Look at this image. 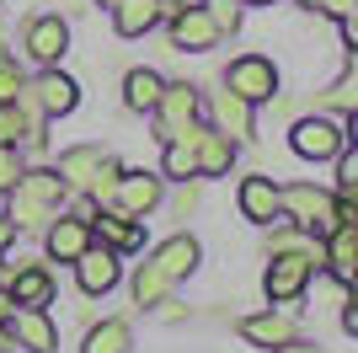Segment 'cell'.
Returning <instances> with one entry per match:
<instances>
[{
    "label": "cell",
    "instance_id": "15",
    "mask_svg": "<svg viewBox=\"0 0 358 353\" xmlns=\"http://www.w3.org/2000/svg\"><path fill=\"white\" fill-rule=\"evenodd\" d=\"M43 247H48V257H59V263H75V257L91 247V225L80 220V214H64V220L48 225Z\"/></svg>",
    "mask_w": 358,
    "mask_h": 353
},
{
    "label": "cell",
    "instance_id": "8",
    "mask_svg": "<svg viewBox=\"0 0 358 353\" xmlns=\"http://www.w3.org/2000/svg\"><path fill=\"white\" fill-rule=\"evenodd\" d=\"M6 326H11V338L22 342L27 353H54V348H59V332H54V321H48L43 305H16Z\"/></svg>",
    "mask_w": 358,
    "mask_h": 353
},
{
    "label": "cell",
    "instance_id": "23",
    "mask_svg": "<svg viewBox=\"0 0 358 353\" xmlns=\"http://www.w3.org/2000/svg\"><path fill=\"white\" fill-rule=\"evenodd\" d=\"M155 22H161L155 0H118V6H113V27H118L123 38H145Z\"/></svg>",
    "mask_w": 358,
    "mask_h": 353
},
{
    "label": "cell",
    "instance_id": "13",
    "mask_svg": "<svg viewBox=\"0 0 358 353\" xmlns=\"http://www.w3.org/2000/svg\"><path fill=\"white\" fill-rule=\"evenodd\" d=\"M91 235H102V247H113V251H134L139 241H145L139 220H134V214H123L118 204H107L102 214H91Z\"/></svg>",
    "mask_w": 358,
    "mask_h": 353
},
{
    "label": "cell",
    "instance_id": "9",
    "mask_svg": "<svg viewBox=\"0 0 358 353\" xmlns=\"http://www.w3.org/2000/svg\"><path fill=\"white\" fill-rule=\"evenodd\" d=\"M113 204L123 209V214H150V209L161 204V176L150 172H118V188H113Z\"/></svg>",
    "mask_w": 358,
    "mask_h": 353
},
{
    "label": "cell",
    "instance_id": "5",
    "mask_svg": "<svg viewBox=\"0 0 358 353\" xmlns=\"http://www.w3.org/2000/svg\"><path fill=\"white\" fill-rule=\"evenodd\" d=\"M315 268H321V263H315L310 251H278V257H273V268H268V279H262L268 300H299Z\"/></svg>",
    "mask_w": 358,
    "mask_h": 353
},
{
    "label": "cell",
    "instance_id": "25",
    "mask_svg": "<svg viewBox=\"0 0 358 353\" xmlns=\"http://www.w3.org/2000/svg\"><path fill=\"white\" fill-rule=\"evenodd\" d=\"M27 134H38V129H32V118L22 113L16 102H0V150H16Z\"/></svg>",
    "mask_w": 358,
    "mask_h": 353
},
{
    "label": "cell",
    "instance_id": "2",
    "mask_svg": "<svg viewBox=\"0 0 358 353\" xmlns=\"http://www.w3.org/2000/svg\"><path fill=\"white\" fill-rule=\"evenodd\" d=\"M224 91H236L241 102H268L273 91H278V64L273 59H262V54H246V59H236L230 70H224Z\"/></svg>",
    "mask_w": 358,
    "mask_h": 353
},
{
    "label": "cell",
    "instance_id": "24",
    "mask_svg": "<svg viewBox=\"0 0 358 353\" xmlns=\"http://www.w3.org/2000/svg\"><path fill=\"white\" fill-rule=\"evenodd\" d=\"M161 75L155 70H129V81H123V102L134 107V113H155V102H161Z\"/></svg>",
    "mask_w": 358,
    "mask_h": 353
},
{
    "label": "cell",
    "instance_id": "20",
    "mask_svg": "<svg viewBox=\"0 0 358 353\" xmlns=\"http://www.w3.org/2000/svg\"><path fill=\"white\" fill-rule=\"evenodd\" d=\"M214 123H220L224 139H252V102H241L236 91H220L214 97Z\"/></svg>",
    "mask_w": 358,
    "mask_h": 353
},
{
    "label": "cell",
    "instance_id": "37",
    "mask_svg": "<svg viewBox=\"0 0 358 353\" xmlns=\"http://www.w3.org/2000/svg\"><path fill=\"white\" fill-rule=\"evenodd\" d=\"M11 241H16V220H11V214H0V247H11Z\"/></svg>",
    "mask_w": 358,
    "mask_h": 353
},
{
    "label": "cell",
    "instance_id": "3",
    "mask_svg": "<svg viewBox=\"0 0 358 353\" xmlns=\"http://www.w3.org/2000/svg\"><path fill=\"white\" fill-rule=\"evenodd\" d=\"M278 209H289V220H294L299 230H310V235L337 230V220H331V198H327V193H315V188H305V182L278 188Z\"/></svg>",
    "mask_w": 358,
    "mask_h": 353
},
{
    "label": "cell",
    "instance_id": "19",
    "mask_svg": "<svg viewBox=\"0 0 358 353\" xmlns=\"http://www.w3.org/2000/svg\"><path fill=\"white\" fill-rule=\"evenodd\" d=\"M150 263H155L166 279L177 284V279H187V273L198 268V241H193V235H171L166 247H155V257H150Z\"/></svg>",
    "mask_w": 358,
    "mask_h": 353
},
{
    "label": "cell",
    "instance_id": "21",
    "mask_svg": "<svg viewBox=\"0 0 358 353\" xmlns=\"http://www.w3.org/2000/svg\"><path fill=\"white\" fill-rule=\"evenodd\" d=\"M11 300H16V305H48V300H54V273H48V268H38V263L16 268Z\"/></svg>",
    "mask_w": 358,
    "mask_h": 353
},
{
    "label": "cell",
    "instance_id": "11",
    "mask_svg": "<svg viewBox=\"0 0 358 353\" xmlns=\"http://www.w3.org/2000/svg\"><path fill=\"white\" fill-rule=\"evenodd\" d=\"M171 43H177L182 54H203V48L220 43V27L209 22L203 6H187L182 16H171Z\"/></svg>",
    "mask_w": 358,
    "mask_h": 353
},
{
    "label": "cell",
    "instance_id": "22",
    "mask_svg": "<svg viewBox=\"0 0 358 353\" xmlns=\"http://www.w3.org/2000/svg\"><path fill=\"white\" fill-rule=\"evenodd\" d=\"M241 338L257 342V348H278L284 338H294V321L278 316V310H268V316H246V321H241Z\"/></svg>",
    "mask_w": 358,
    "mask_h": 353
},
{
    "label": "cell",
    "instance_id": "10",
    "mask_svg": "<svg viewBox=\"0 0 358 353\" xmlns=\"http://www.w3.org/2000/svg\"><path fill=\"white\" fill-rule=\"evenodd\" d=\"M155 113H161V134H166V139H177V134L198 118V91L187 86V81H177V86H161V102H155Z\"/></svg>",
    "mask_w": 358,
    "mask_h": 353
},
{
    "label": "cell",
    "instance_id": "36",
    "mask_svg": "<svg viewBox=\"0 0 358 353\" xmlns=\"http://www.w3.org/2000/svg\"><path fill=\"white\" fill-rule=\"evenodd\" d=\"M268 353H315V348H310V342H299V338H284L278 348H268Z\"/></svg>",
    "mask_w": 358,
    "mask_h": 353
},
{
    "label": "cell",
    "instance_id": "32",
    "mask_svg": "<svg viewBox=\"0 0 358 353\" xmlns=\"http://www.w3.org/2000/svg\"><path fill=\"white\" fill-rule=\"evenodd\" d=\"M16 91H22V75L11 70V59L0 54V102H16Z\"/></svg>",
    "mask_w": 358,
    "mask_h": 353
},
{
    "label": "cell",
    "instance_id": "27",
    "mask_svg": "<svg viewBox=\"0 0 358 353\" xmlns=\"http://www.w3.org/2000/svg\"><path fill=\"white\" fill-rule=\"evenodd\" d=\"M129 342H134V338H129V326H123V321H102L86 338V353H129Z\"/></svg>",
    "mask_w": 358,
    "mask_h": 353
},
{
    "label": "cell",
    "instance_id": "28",
    "mask_svg": "<svg viewBox=\"0 0 358 353\" xmlns=\"http://www.w3.org/2000/svg\"><path fill=\"white\" fill-rule=\"evenodd\" d=\"M161 166H166V176H182V182H187V176H198V161H193V145H187V139H171Z\"/></svg>",
    "mask_w": 358,
    "mask_h": 353
},
{
    "label": "cell",
    "instance_id": "29",
    "mask_svg": "<svg viewBox=\"0 0 358 353\" xmlns=\"http://www.w3.org/2000/svg\"><path fill=\"white\" fill-rule=\"evenodd\" d=\"M327 102L337 107L343 118H353V107H358V70H353V64H348V70H343V81H337V86L327 91Z\"/></svg>",
    "mask_w": 358,
    "mask_h": 353
},
{
    "label": "cell",
    "instance_id": "16",
    "mask_svg": "<svg viewBox=\"0 0 358 353\" xmlns=\"http://www.w3.org/2000/svg\"><path fill=\"white\" fill-rule=\"evenodd\" d=\"M241 214L252 225H273L278 220V182L273 176H246L241 182Z\"/></svg>",
    "mask_w": 358,
    "mask_h": 353
},
{
    "label": "cell",
    "instance_id": "4",
    "mask_svg": "<svg viewBox=\"0 0 358 353\" xmlns=\"http://www.w3.org/2000/svg\"><path fill=\"white\" fill-rule=\"evenodd\" d=\"M289 145H294V155H305V161H331V155L348 145V123H331V118H299L294 134H289Z\"/></svg>",
    "mask_w": 358,
    "mask_h": 353
},
{
    "label": "cell",
    "instance_id": "14",
    "mask_svg": "<svg viewBox=\"0 0 358 353\" xmlns=\"http://www.w3.org/2000/svg\"><path fill=\"white\" fill-rule=\"evenodd\" d=\"M321 263L331 268V279H337V284L353 279V263H358V230H353V225H337V230L321 235Z\"/></svg>",
    "mask_w": 358,
    "mask_h": 353
},
{
    "label": "cell",
    "instance_id": "7",
    "mask_svg": "<svg viewBox=\"0 0 358 353\" xmlns=\"http://www.w3.org/2000/svg\"><path fill=\"white\" fill-rule=\"evenodd\" d=\"M22 48H27L38 64H59V54L70 48V27H64V16H32L27 32H22Z\"/></svg>",
    "mask_w": 358,
    "mask_h": 353
},
{
    "label": "cell",
    "instance_id": "1",
    "mask_svg": "<svg viewBox=\"0 0 358 353\" xmlns=\"http://www.w3.org/2000/svg\"><path fill=\"white\" fill-rule=\"evenodd\" d=\"M11 220H16V230H32V225H43V220H54L59 214V198H64V182H59V172H16V182L11 188Z\"/></svg>",
    "mask_w": 358,
    "mask_h": 353
},
{
    "label": "cell",
    "instance_id": "30",
    "mask_svg": "<svg viewBox=\"0 0 358 353\" xmlns=\"http://www.w3.org/2000/svg\"><path fill=\"white\" fill-rule=\"evenodd\" d=\"M203 11H209V22L220 27V38H224V32H236V27H241V6H236V0H209Z\"/></svg>",
    "mask_w": 358,
    "mask_h": 353
},
{
    "label": "cell",
    "instance_id": "18",
    "mask_svg": "<svg viewBox=\"0 0 358 353\" xmlns=\"http://www.w3.org/2000/svg\"><path fill=\"white\" fill-rule=\"evenodd\" d=\"M107 161L102 145H70L59 150V182L64 188H91V176H96V166Z\"/></svg>",
    "mask_w": 358,
    "mask_h": 353
},
{
    "label": "cell",
    "instance_id": "39",
    "mask_svg": "<svg viewBox=\"0 0 358 353\" xmlns=\"http://www.w3.org/2000/svg\"><path fill=\"white\" fill-rule=\"evenodd\" d=\"M262 6H273V0H262Z\"/></svg>",
    "mask_w": 358,
    "mask_h": 353
},
{
    "label": "cell",
    "instance_id": "34",
    "mask_svg": "<svg viewBox=\"0 0 358 353\" xmlns=\"http://www.w3.org/2000/svg\"><path fill=\"white\" fill-rule=\"evenodd\" d=\"M16 172H22V161H16V150H0V193L16 182Z\"/></svg>",
    "mask_w": 358,
    "mask_h": 353
},
{
    "label": "cell",
    "instance_id": "12",
    "mask_svg": "<svg viewBox=\"0 0 358 353\" xmlns=\"http://www.w3.org/2000/svg\"><path fill=\"white\" fill-rule=\"evenodd\" d=\"M75 279H80L86 294H107L113 284H118V251L113 247H86L80 257H75Z\"/></svg>",
    "mask_w": 358,
    "mask_h": 353
},
{
    "label": "cell",
    "instance_id": "31",
    "mask_svg": "<svg viewBox=\"0 0 358 353\" xmlns=\"http://www.w3.org/2000/svg\"><path fill=\"white\" fill-rule=\"evenodd\" d=\"M331 161H337V188H343V193H353L358 188V161H353V150H337V155H331Z\"/></svg>",
    "mask_w": 358,
    "mask_h": 353
},
{
    "label": "cell",
    "instance_id": "33",
    "mask_svg": "<svg viewBox=\"0 0 358 353\" xmlns=\"http://www.w3.org/2000/svg\"><path fill=\"white\" fill-rule=\"evenodd\" d=\"M305 6H310V11L337 16V22H343V16H353V0H305Z\"/></svg>",
    "mask_w": 358,
    "mask_h": 353
},
{
    "label": "cell",
    "instance_id": "6",
    "mask_svg": "<svg viewBox=\"0 0 358 353\" xmlns=\"http://www.w3.org/2000/svg\"><path fill=\"white\" fill-rule=\"evenodd\" d=\"M177 139H187V145H193L198 176H224V172H230V161H236V139H224L220 129H198V123H187Z\"/></svg>",
    "mask_w": 358,
    "mask_h": 353
},
{
    "label": "cell",
    "instance_id": "35",
    "mask_svg": "<svg viewBox=\"0 0 358 353\" xmlns=\"http://www.w3.org/2000/svg\"><path fill=\"white\" fill-rule=\"evenodd\" d=\"M187 6H198V0H155V11H161L166 22H171V16H182Z\"/></svg>",
    "mask_w": 358,
    "mask_h": 353
},
{
    "label": "cell",
    "instance_id": "26",
    "mask_svg": "<svg viewBox=\"0 0 358 353\" xmlns=\"http://www.w3.org/2000/svg\"><path fill=\"white\" fill-rule=\"evenodd\" d=\"M166 294H171V279H166L155 263H145V268H139V279H134V300H139V305H161Z\"/></svg>",
    "mask_w": 358,
    "mask_h": 353
},
{
    "label": "cell",
    "instance_id": "17",
    "mask_svg": "<svg viewBox=\"0 0 358 353\" xmlns=\"http://www.w3.org/2000/svg\"><path fill=\"white\" fill-rule=\"evenodd\" d=\"M27 97L38 102V113H70V107H75V81L48 64V70L27 86Z\"/></svg>",
    "mask_w": 358,
    "mask_h": 353
},
{
    "label": "cell",
    "instance_id": "38",
    "mask_svg": "<svg viewBox=\"0 0 358 353\" xmlns=\"http://www.w3.org/2000/svg\"><path fill=\"white\" fill-rule=\"evenodd\" d=\"M11 310H16V300H11V294H6V289H0V326L11 321Z\"/></svg>",
    "mask_w": 358,
    "mask_h": 353
}]
</instances>
